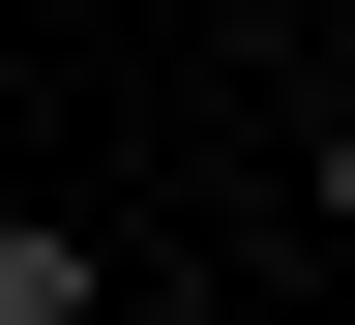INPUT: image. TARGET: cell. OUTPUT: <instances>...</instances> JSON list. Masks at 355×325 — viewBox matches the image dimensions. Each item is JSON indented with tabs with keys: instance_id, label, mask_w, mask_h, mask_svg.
<instances>
[{
	"instance_id": "6da1fadb",
	"label": "cell",
	"mask_w": 355,
	"mask_h": 325,
	"mask_svg": "<svg viewBox=\"0 0 355 325\" xmlns=\"http://www.w3.org/2000/svg\"><path fill=\"white\" fill-rule=\"evenodd\" d=\"M0 325H119V237H60V207H0Z\"/></svg>"
},
{
	"instance_id": "7a4b0ae2",
	"label": "cell",
	"mask_w": 355,
	"mask_h": 325,
	"mask_svg": "<svg viewBox=\"0 0 355 325\" xmlns=\"http://www.w3.org/2000/svg\"><path fill=\"white\" fill-rule=\"evenodd\" d=\"M296 237H355V89H326V148H296Z\"/></svg>"
},
{
	"instance_id": "3957f363",
	"label": "cell",
	"mask_w": 355,
	"mask_h": 325,
	"mask_svg": "<svg viewBox=\"0 0 355 325\" xmlns=\"http://www.w3.org/2000/svg\"><path fill=\"white\" fill-rule=\"evenodd\" d=\"M326 60H355V0H326Z\"/></svg>"
}]
</instances>
